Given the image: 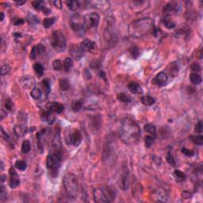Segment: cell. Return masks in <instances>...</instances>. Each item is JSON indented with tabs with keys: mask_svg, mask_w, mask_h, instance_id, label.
Returning a JSON list of instances; mask_svg holds the SVG:
<instances>
[{
	"mask_svg": "<svg viewBox=\"0 0 203 203\" xmlns=\"http://www.w3.org/2000/svg\"><path fill=\"white\" fill-rule=\"evenodd\" d=\"M121 136L123 141L128 145H134L139 141L140 129L133 119L126 117L122 120L120 128Z\"/></svg>",
	"mask_w": 203,
	"mask_h": 203,
	"instance_id": "obj_1",
	"label": "cell"
},
{
	"mask_svg": "<svg viewBox=\"0 0 203 203\" xmlns=\"http://www.w3.org/2000/svg\"><path fill=\"white\" fill-rule=\"evenodd\" d=\"M155 26L152 19L149 17L133 21L129 26V34L135 38H143L155 32Z\"/></svg>",
	"mask_w": 203,
	"mask_h": 203,
	"instance_id": "obj_2",
	"label": "cell"
},
{
	"mask_svg": "<svg viewBox=\"0 0 203 203\" xmlns=\"http://www.w3.org/2000/svg\"><path fill=\"white\" fill-rule=\"evenodd\" d=\"M61 160H62V154L60 149L52 148V150L47 156L46 165L52 177H56L58 175Z\"/></svg>",
	"mask_w": 203,
	"mask_h": 203,
	"instance_id": "obj_3",
	"label": "cell"
},
{
	"mask_svg": "<svg viewBox=\"0 0 203 203\" xmlns=\"http://www.w3.org/2000/svg\"><path fill=\"white\" fill-rule=\"evenodd\" d=\"M63 184H64V189L68 197H72V198L77 197L79 192V186L77 178L75 174L70 172L67 173L63 179Z\"/></svg>",
	"mask_w": 203,
	"mask_h": 203,
	"instance_id": "obj_4",
	"label": "cell"
},
{
	"mask_svg": "<svg viewBox=\"0 0 203 203\" xmlns=\"http://www.w3.org/2000/svg\"><path fill=\"white\" fill-rule=\"evenodd\" d=\"M51 44L53 49L58 52H64L66 49L67 45V40L66 38L60 31L55 30L53 31L50 38Z\"/></svg>",
	"mask_w": 203,
	"mask_h": 203,
	"instance_id": "obj_5",
	"label": "cell"
},
{
	"mask_svg": "<svg viewBox=\"0 0 203 203\" xmlns=\"http://www.w3.org/2000/svg\"><path fill=\"white\" fill-rule=\"evenodd\" d=\"M64 140L67 145H72L77 147L81 144L82 140H83L81 132L76 129H72L67 128L66 129L65 133H64Z\"/></svg>",
	"mask_w": 203,
	"mask_h": 203,
	"instance_id": "obj_6",
	"label": "cell"
},
{
	"mask_svg": "<svg viewBox=\"0 0 203 203\" xmlns=\"http://www.w3.org/2000/svg\"><path fill=\"white\" fill-rule=\"evenodd\" d=\"M117 183L120 188L122 190H127L130 186V172L129 169L126 166H123L121 169V172L119 174Z\"/></svg>",
	"mask_w": 203,
	"mask_h": 203,
	"instance_id": "obj_7",
	"label": "cell"
},
{
	"mask_svg": "<svg viewBox=\"0 0 203 203\" xmlns=\"http://www.w3.org/2000/svg\"><path fill=\"white\" fill-rule=\"evenodd\" d=\"M71 27L79 36H83L86 32L84 22L79 14L73 15L71 19Z\"/></svg>",
	"mask_w": 203,
	"mask_h": 203,
	"instance_id": "obj_8",
	"label": "cell"
},
{
	"mask_svg": "<svg viewBox=\"0 0 203 203\" xmlns=\"http://www.w3.org/2000/svg\"><path fill=\"white\" fill-rule=\"evenodd\" d=\"M100 17L96 13H89L83 17V22L86 29H92L98 26Z\"/></svg>",
	"mask_w": 203,
	"mask_h": 203,
	"instance_id": "obj_9",
	"label": "cell"
},
{
	"mask_svg": "<svg viewBox=\"0 0 203 203\" xmlns=\"http://www.w3.org/2000/svg\"><path fill=\"white\" fill-rule=\"evenodd\" d=\"M69 54L75 60H80L83 56V51L81 49L80 46L76 44H72L69 47Z\"/></svg>",
	"mask_w": 203,
	"mask_h": 203,
	"instance_id": "obj_10",
	"label": "cell"
},
{
	"mask_svg": "<svg viewBox=\"0 0 203 203\" xmlns=\"http://www.w3.org/2000/svg\"><path fill=\"white\" fill-rule=\"evenodd\" d=\"M94 201L98 203H107L110 202L109 198L107 197L106 193L103 190L100 188H96L93 191Z\"/></svg>",
	"mask_w": 203,
	"mask_h": 203,
	"instance_id": "obj_11",
	"label": "cell"
},
{
	"mask_svg": "<svg viewBox=\"0 0 203 203\" xmlns=\"http://www.w3.org/2000/svg\"><path fill=\"white\" fill-rule=\"evenodd\" d=\"M179 8L180 6H179V4L177 3H168L163 6V12L166 16H170L179 12Z\"/></svg>",
	"mask_w": 203,
	"mask_h": 203,
	"instance_id": "obj_12",
	"label": "cell"
},
{
	"mask_svg": "<svg viewBox=\"0 0 203 203\" xmlns=\"http://www.w3.org/2000/svg\"><path fill=\"white\" fill-rule=\"evenodd\" d=\"M168 75L165 72H161L158 73L156 77L152 79V83L159 87H163L166 84V83L168 82Z\"/></svg>",
	"mask_w": 203,
	"mask_h": 203,
	"instance_id": "obj_13",
	"label": "cell"
},
{
	"mask_svg": "<svg viewBox=\"0 0 203 203\" xmlns=\"http://www.w3.org/2000/svg\"><path fill=\"white\" fill-rule=\"evenodd\" d=\"M22 86L26 89H33L35 86L34 79L30 76H24L20 79Z\"/></svg>",
	"mask_w": 203,
	"mask_h": 203,
	"instance_id": "obj_14",
	"label": "cell"
},
{
	"mask_svg": "<svg viewBox=\"0 0 203 203\" xmlns=\"http://www.w3.org/2000/svg\"><path fill=\"white\" fill-rule=\"evenodd\" d=\"M46 110H49L52 113H61L64 110V105L59 102H49L46 106Z\"/></svg>",
	"mask_w": 203,
	"mask_h": 203,
	"instance_id": "obj_15",
	"label": "cell"
},
{
	"mask_svg": "<svg viewBox=\"0 0 203 203\" xmlns=\"http://www.w3.org/2000/svg\"><path fill=\"white\" fill-rule=\"evenodd\" d=\"M96 47L95 42L89 39H85L80 44V48L83 52H92Z\"/></svg>",
	"mask_w": 203,
	"mask_h": 203,
	"instance_id": "obj_16",
	"label": "cell"
},
{
	"mask_svg": "<svg viewBox=\"0 0 203 203\" xmlns=\"http://www.w3.org/2000/svg\"><path fill=\"white\" fill-rule=\"evenodd\" d=\"M44 51H45V47L42 44H38L33 47L31 52H30V58L32 60H35L38 56L41 55Z\"/></svg>",
	"mask_w": 203,
	"mask_h": 203,
	"instance_id": "obj_17",
	"label": "cell"
},
{
	"mask_svg": "<svg viewBox=\"0 0 203 203\" xmlns=\"http://www.w3.org/2000/svg\"><path fill=\"white\" fill-rule=\"evenodd\" d=\"M41 117L44 122H48L49 124H52L55 120V117L53 115V113L46 110L45 111H43L41 114Z\"/></svg>",
	"mask_w": 203,
	"mask_h": 203,
	"instance_id": "obj_18",
	"label": "cell"
},
{
	"mask_svg": "<svg viewBox=\"0 0 203 203\" xmlns=\"http://www.w3.org/2000/svg\"><path fill=\"white\" fill-rule=\"evenodd\" d=\"M128 88H129V90H130L131 93L136 94V95L143 94V90L141 87L135 82H131L128 85Z\"/></svg>",
	"mask_w": 203,
	"mask_h": 203,
	"instance_id": "obj_19",
	"label": "cell"
},
{
	"mask_svg": "<svg viewBox=\"0 0 203 203\" xmlns=\"http://www.w3.org/2000/svg\"><path fill=\"white\" fill-rule=\"evenodd\" d=\"M168 72L172 77H176L179 72V66L175 62H172L169 65Z\"/></svg>",
	"mask_w": 203,
	"mask_h": 203,
	"instance_id": "obj_20",
	"label": "cell"
},
{
	"mask_svg": "<svg viewBox=\"0 0 203 203\" xmlns=\"http://www.w3.org/2000/svg\"><path fill=\"white\" fill-rule=\"evenodd\" d=\"M190 81L192 84L199 85L202 83V77L199 74L196 72H193L190 75Z\"/></svg>",
	"mask_w": 203,
	"mask_h": 203,
	"instance_id": "obj_21",
	"label": "cell"
},
{
	"mask_svg": "<svg viewBox=\"0 0 203 203\" xmlns=\"http://www.w3.org/2000/svg\"><path fill=\"white\" fill-rule=\"evenodd\" d=\"M162 22L163 24L164 25V26H165L166 28H168V29H174V28H175V26H176V23L168 17H164V18L163 19Z\"/></svg>",
	"mask_w": 203,
	"mask_h": 203,
	"instance_id": "obj_22",
	"label": "cell"
},
{
	"mask_svg": "<svg viewBox=\"0 0 203 203\" xmlns=\"http://www.w3.org/2000/svg\"><path fill=\"white\" fill-rule=\"evenodd\" d=\"M9 184L11 188L15 189L19 186L20 184V179L17 175H10V180H9Z\"/></svg>",
	"mask_w": 203,
	"mask_h": 203,
	"instance_id": "obj_23",
	"label": "cell"
},
{
	"mask_svg": "<svg viewBox=\"0 0 203 203\" xmlns=\"http://www.w3.org/2000/svg\"><path fill=\"white\" fill-rule=\"evenodd\" d=\"M141 102L145 106H152V105L156 102V100L154 98L151 97V96L145 95L143 96L141 98Z\"/></svg>",
	"mask_w": 203,
	"mask_h": 203,
	"instance_id": "obj_24",
	"label": "cell"
},
{
	"mask_svg": "<svg viewBox=\"0 0 203 203\" xmlns=\"http://www.w3.org/2000/svg\"><path fill=\"white\" fill-rule=\"evenodd\" d=\"M190 139L191 140L192 142L195 144L197 145H202L203 144V136L202 135H196V136H194V135H191L190 136Z\"/></svg>",
	"mask_w": 203,
	"mask_h": 203,
	"instance_id": "obj_25",
	"label": "cell"
},
{
	"mask_svg": "<svg viewBox=\"0 0 203 203\" xmlns=\"http://www.w3.org/2000/svg\"><path fill=\"white\" fill-rule=\"evenodd\" d=\"M67 7L71 10H77L79 8V3L77 0H72V1H67Z\"/></svg>",
	"mask_w": 203,
	"mask_h": 203,
	"instance_id": "obj_26",
	"label": "cell"
},
{
	"mask_svg": "<svg viewBox=\"0 0 203 203\" xmlns=\"http://www.w3.org/2000/svg\"><path fill=\"white\" fill-rule=\"evenodd\" d=\"M33 69H34L35 72L37 74V76L40 78L44 75V67L40 63H37L33 65Z\"/></svg>",
	"mask_w": 203,
	"mask_h": 203,
	"instance_id": "obj_27",
	"label": "cell"
},
{
	"mask_svg": "<svg viewBox=\"0 0 203 203\" xmlns=\"http://www.w3.org/2000/svg\"><path fill=\"white\" fill-rule=\"evenodd\" d=\"M59 85L60 87L61 90H64V91L67 90L70 88L69 82H68L67 79H60L59 80Z\"/></svg>",
	"mask_w": 203,
	"mask_h": 203,
	"instance_id": "obj_28",
	"label": "cell"
},
{
	"mask_svg": "<svg viewBox=\"0 0 203 203\" xmlns=\"http://www.w3.org/2000/svg\"><path fill=\"white\" fill-rule=\"evenodd\" d=\"M117 99H118L119 101L124 102V103H129L131 101V98L129 95H127L125 93H120L117 95Z\"/></svg>",
	"mask_w": 203,
	"mask_h": 203,
	"instance_id": "obj_29",
	"label": "cell"
},
{
	"mask_svg": "<svg viewBox=\"0 0 203 203\" xmlns=\"http://www.w3.org/2000/svg\"><path fill=\"white\" fill-rule=\"evenodd\" d=\"M30 95H31L33 99H41V95H42V92H41V89H39V88H33L30 91Z\"/></svg>",
	"mask_w": 203,
	"mask_h": 203,
	"instance_id": "obj_30",
	"label": "cell"
},
{
	"mask_svg": "<svg viewBox=\"0 0 203 203\" xmlns=\"http://www.w3.org/2000/svg\"><path fill=\"white\" fill-rule=\"evenodd\" d=\"M14 131H15V134L17 136H22L26 133V129L24 126H22V125H16L15 129H14Z\"/></svg>",
	"mask_w": 203,
	"mask_h": 203,
	"instance_id": "obj_31",
	"label": "cell"
},
{
	"mask_svg": "<svg viewBox=\"0 0 203 203\" xmlns=\"http://www.w3.org/2000/svg\"><path fill=\"white\" fill-rule=\"evenodd\" d=\"M144 129H145V130L146 131L147 133H150L151 135H153L154 136H156V127H155L152 124H146V125H145Z\"/></svg>",
	"mask_w": 203,
	"mask_h": 203,
	"instance_id": "obj_32",
	"label": "cell"
},
{
	"mask_svg": "<svg viewBox=\"0 0 203 203\" xmlns=\"http://www.w3.org/2000/svg\"><path fill=\"white\" fill-rule=\"evenodd\" d=\"M73 66V60L72 59L70 58V57H67V58L65 59V60L64 62V70L66 72H69L70 69Z\"/></svg>",
	"mask_w": 203,
	"mask_h": 203,
	"instance_id": "obj_33",
	"label": "cell"
},
{
	"mask_svg": "<svg viewBox=\"0 0 203 203\" xmlns=\"http://www.w3.org/2000/svg\"><path fill=\"white\" fill-rule=\"evenodd\" d=\"M56 18L55 17H47V18H44L43 22V25L44 28H49L50 26H52L54 22H55Z\"/></svg>",
	"mask_w": 203,
	"mask_h": 203,
	"instance_id": "obj_34",
	"label": "cell"
},
{
	"mask_svg": "<svg viewBox=\"0 0 203 203\" xmlns=\"http://www.w3.org/2000/svg\"><path fill=\"white\" fill-rule=\"evenodd\" d=\"M129 53L132 56V57L134 59H137L140 55V50L138 49V47L136 46H132L129 49Z\"/></svg>",
	"mask_w": 203,
	"mask_h": 203,
	"instance_id": "obj_35",
	"label": "cell"
},
{
	"mask_svg": "<svg viewBox=\"0 0 203 203\" xmlns=\"http://www.w3.org/2000/svg\"><path fill=\"white\" fill-rule=\"evenodd\" d=\"M15 167L20 171H25L27 168V163L24 160H17L15 163Z\"/></svg>",
	"mask_w": 203,
	"mask_h": 203,
	"instance_id": "obj_36",
	"label": "cell"
},
{
	"mask_svg": "<svg viewBox=\"0 0 203 203\" xmlns=\"http://www.w3.org/2000/svg\"><path fill=\"white\" fill-rule=\"evenodd\" d=\"M82 106H83V101L80 100L73 101L72 104V109L74 112H77L79 110H81Z\"/></svg>",
	"mask_w": 203,
	"mask_h": 203,
	"instance_id": "obj_37",
	"label": "cell"
},
{
	"mask_svg": "<svg viewBox=\"0 0 203 203\" xmlns=\"http://www.w3.org/2000/svg\"><path fill=\"white\" fill-rule=\"evenodd\" d=\"M31 145H30V143H29V140H24L23 143H22V152H23V153H28L29 152V150H30V147Z\"/></svg>",
	"mask_w": 203,
	"mask_h": 203,
	"instance_id": "obj_38",
	"label": "cell"
},
{
	"mask_svg": "<svg viewBox=\"0 0 203 203\" xmlns=\"http://www.w3.org/2000/svg\"><path fill=\"white\" fill-rule=\"evenodd\" d=\"M174 175L175 177L177 178V180L179 182H182L186 179V174L183 173V171H179V170H175L174 171Z\"/></svg>",
	"mask_w": 203,
	"mask_h": 203,
	"instance_id": "obj_39",
	"label": "cell"
},
{
	"mask_svg": "<svg viewBox=\"0 0 203 203\" xmlns=\"http://www.w3.org/2000/svg\"><path fill=\"white\" fill-rule=\"evenodd\" d=\"M154 140H155V136L151 135V136H146L145 138V146L147 148H150L152 144L154 143Z\"/></svg>",
	"mask_w": 203,
	"mask_h": 203,
	"instance_id": "obj_40",
	"label": "cell"
},
{
	"mask_svg": "<svg viewBox=\"0 0 203 203\" xmlns=\"http://www.w3.org/2000/svg\"><path fill=\"white\" fill-rule=\"evenodd\" d=\"M63 66H64L63 63L60 60H55L52 63V67H53V69L55 71H60L63 68Z\"/></svg>",
	"mask_w": 203,
	"mask_h": 203,
	"instance_id": "obj_41",
	"label": "cell"
},
{
	"mask_svg": "<svg viewBox=\"0 0 203 203\" xmlns=\"http://www.w3.org/2000/svg\"><path fill=\"white\" fill-rule=\"evenodd\" d=\"M42 86H43L44 89V91L46 92V94H49V92L51 91V87H50V83L49 81V79H44L43 82H42Z\"/></svg>",
	"mask_w": 203,
	"mask_h": 203,
	"instance_id": "obj_42",
	"label": "cell"
},
{
	"mask_svg": "<svg viewBox=\"0 0 203 203\" xmlns=\"http://www.w3.org/2000/svg\"><path fill=\"white\" fill-rule=\"evenodd\" d=\"M10 67L8 64H4L0 68V74H1V76H5L10 72Z\"/></svg>",
	"mask_w": 203,
	"mask_h": 203,
	"instance_id": "obj_43",
	"label": "cell"
},
{
	"mask_svg": "<svg viewBox=\"0 0 203 203\" xmlns=\"http://www.w3.org/2000/svg\"><path fill=\"white\" fill-rule=\"evenodd\" d=\"M31 4H32V6H33V8L36 9L37 10H42V8H43V2H41V1H33V2H32L31 3Z\"/></svg>",
	"mask_w": 203,
	"mask_h": 203,
	"instance_id": "obj_44",
	"label": "cell"
},
{
	"mask_svg": "<svg viewBox=\"0 0 203 203\" xmlns=\"http://www.w3.org/2000/svg\"><path fill=\"white\" fill-rule=\"evenodd\" d=\"M28 22H29V23L34 24V23H39L40 20H39V17H37L36 15H29V16H28Z\"/></svg>",
	"mask_w": 203,
	"mask_h": 203,
	"instance_id": "obj_45",
	"label": "cell"
},
{
	"mask_svg": "<svg viewBox=\"0 0 203 203\" xmlns=\"http://www.w3.org/2000/svg\"><path fill=\"white\" fill-rule=\"evenodd\" d=\"M167 161L171 164L172 166H175V162H174V159L173 157V155L171 153V152H168V156H167Z\"/></svg>",
	"mask_w": 203,
	"mask_h": 203,
	"instance_id": "obj_46",
	"label": "cell"
},
{
	"mask_svg": "<svg viewBox=\"0 0 203 203\" xmlns=\"http://www.w3.org/2000/svg\"><path fill=\"white\" fill-rule=\"evenodd\" d=\"M195 132L197 133H202V121H199L197 122L195 128Z\"/></svg>",
	"mask_w": 203,
	"mask_h": 203,
	"instance_id": "obj_47",
	"label": "cell"
},
{
	"mask_svg": "<svg viewBox=\"0 0 203 203\" xmlns=\"http://www.w3.org/2000/svg\"><path fill=\"white\" fill-rule=\"evenodd\" d=\"M5 198H6V191L5 190L4 186H1V187H0V199H1V201H3Z\"/></svg>",
	"mask_w": 203,
	"mask_h": 203,
	"instance_id": "obj_48",
	"label": "cell"
},
{
	"mask_svg": "<svg viewBox=\"0 0 203 203\" xmlns=\"http://www.w3.org/2000/svg\"><path fill=\"white\" fill-rule=\"evenodd\" d=\"M5 108L7 110H11L13 108V102L10 99H7L5 101Z\"/></svg>",
	"mask_w": 203,
	"mask_h": 203,
	"instance_id": "obj_49",
	"label": "cell"
},
{
	"mask_svg": "<svg viewBox=\"0 0 203 203\" xmlns=\"http://www.w3.org/2000/svg\"><path fill=\"white\" fill-rule=\"evenodd\" d=\"M182 152H183L184 155L187 156H192L194 155V151L190 150V149H187L186 148H182Z\"/></svg>",
	"mask_w": 203,
	"mask_h": 203,
	"instance_id": "obj_50",
	"label": "cell"
},
{
	"mask_svg": "<svg viewBox=\"0 0 203 203\" xmlns=\"http://www.w3.org/2000/svg\"><path fill=\"white\" fill-rule=\"evenodd\" d=\"M190 69L194 72H200L201 71V67L199 64L197 63H193V64L190 65Z\"/></svg>",
	"mask_w": 203,
	"mask_h": 203,
	"instance_id": "obj_51",
	"label": "cell"
},
{
	"mask_svg": "<svg viewBox=\"0 0 203 203\" xmlns=\"http://www.w3.org/2000/svg\"><path fill=\"white\" fill-rule=\"evenodd\" d=\"M24 22H25V21H24V19H22V18H17L16 20L15 21V26H22V24H24Z\"/></svg>",
	"mask_w": 203,
	"mask_h": 203,
	"instance_id": "obj_52",
	"label": "cell"
},
{
	"mask_svg": "<svg viewBox=\"0 0 203 203\" xmlns=\"http://www.w3.org/2000/svg\"><path fill=\"white\" fill-rule=\"evenodd\" d=\"M182 197L183 198H190V197H191V194H190V192L185 190L182 193Z\"/></svg>",
	"mask_w": 203,
	"mask_h": 203,
	"instance_id": "obj_53",
	"label": "cell"
},
{
	"mask_svg": "<svg viewBox=\"0 0 203 203\" xmlns=\"http://www.w3.org/2000/svg\"><path fill=\"white\" fill-rule=\"evenodd\" d=\"M1 136H2V137H3V139L6 140H7L9 139L8 134H7V133H5V132H4V130H3V127H1Z\"/></svg>",
	"mask_w": 203,
	"mask_h": 203,
	"instance_id": "obj_54",
	"label": "cell"
},
{
	"mask_svg": "<svg viewBox=\"0 0 203 203\" xmlns=\"http://www.w3.org/2000/svg\"><path fill=\"white\" fill-rule=\"evenodd\" d=\"M53 4H54L56 7H57V8L59 9L62 8V3H61L60 1H59V0H57V1H54V2H53Z\"/></svg>",
	"mask_w": 203,
	"mask_h": 203,
	"instance_id": "obj_55",
	"label": "cell"
},
{
	"mask_svg": "<svg viewBox=\"0 0 203 203\" xmlns=\"http://www.w3.org/2000/svg\"><path fill=\"white\" fill-rule=\"evenodd\" d=\"M42 11L44 12V15H49V13L51 12V10L48 8L47 6H44L43 8H42Z\"/></svg>",
	"mask_w": 203,
	"mask_h": 203,
	"instance_id": "obj_56",
	"label": "cell"
},
{
	"mask_svg": "<svg viewBox=\"0 0 203 203\" xmlns=\"http://www.w3.org/2000/svg\"><path fill=\"white\" fill-rule=\"evenodd\" d=\"M10 175H17V174L16 173V171H15V169L12 168L10 169Z\"/></svg>",
	"mask_w": 203,
	"mask_h": 203,
	"instance_id": "obj_57",
	"label": "cell"
},
{
	"mask_svg": "<svg viewBox=\"0 0 203 203\" xmlns=\"http://www.w3.org/2000/svg\"><path fill=\"white\" fill-rule=\"evenodd\" d=\"M15 3H16L17 5H22V4L26 3V1H15Z\"/></svg>",
	"mask_w": 203,
	"mask_h": 203,
	"instance_id": "obj_58",
	"label": "cell"
},
{
	"mask_svg": "<svg viewBox=\"0 0 203 203\" xmlns=\"http://www.w3.org/2000/svg\"><path fill=\"white\" fill-rule=\"evenodd\" d=\"M0 15H1V18H0V21H3V19H4V13H3V12H1V13H0Z\"/></svg>",
	"mask_w": 203,
	"mask_h": 203,
	"instance_id": "obj_59",
	"label": "cell"
},
{
	"mask_svg": "<svg viewBox=\"0 0 203 203\" xmlns=\"http://www.w3.org/2000/svg\"><path fill=\"white\" fill-rule=\"evenodd\" d=\"M5 177H6L5 174H2V175H1V181H2V182H3V181L5 180Z\"/></svg>",
	"mask_w": 203,
	"mask_h": 203,
	"instance_id": "obj_60",
	"label": "cell"
},
{
	"mask_svg": "<svg viewBox=\"0 0 203 203\" xmlns=\"http://www.w3.org/2000/svg\"><path fill=\"white\" fill-rule=\"evenodd\" d=\"M3 161H1V171H3Z\"/></svg>",
	"mask_w": 203,
	"mask_h": 203,
	"instance_id": "obj_61",
	"label": "cell"
}]
</instances>
